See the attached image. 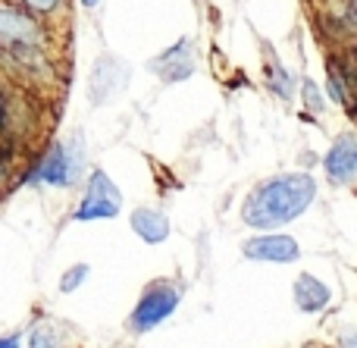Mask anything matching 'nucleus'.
Segmentation results:
<instances>
[{"label": "nucleus", "instance_id": "nucleus-12", "mask_svg": "<svg viewBox=\"0 0 357 348\" xmlns=\"http://www.w3.org/2000/svg\"><path fill=\"white\" fill-rule=\"evenodd\" d=\"M29 348H60V336L50 324H38L29 339Z\"/></svg>", "mask_w": 357, "mask_h": 348}, {"label": "nucleus", "instance_id": "nucleus-13", "mask_svg": "<svg viewBox=\"0 0 357 348\" xmlns=\"http://www.w3.org/2000/svg\"><path fill=\"white\" fill-rule=\"evenodd\" d=\"M85 276H88V264H75L73 270H66V276L60 280V292H75V289L85 282Z\"/></svg>", "mask_w": 357, "mask_h": 348}, {"label": "nucleus", "instance_id": "nucleus-3", "mask_svg": "<svg viewBox=\"0 0 357 348\" xmlns=\"http://www.w3.org/2000/svg\"><path fill=\"white\" fill-rule=\"evenodd\" d=\"M178 301H182V289L176 286L173 280H157L151 282L148 289H144L142 301L135 305V311H132V333H148L154 330L157 324H163V320L169 317V314L178 308Z\"/></svg>", "mask_w": 357, "mask_h": 348}, {"label": "nucleus", "instance_id": "nucleus-8", "mask_svg": "<svg viewBox=\"0 0 357 348\" xmlns=\"http://www.w3.org/2000/svg\"><path fill=\"white\" fill-rule=\"evenodd\" d=\"M191 41L188 38H182L178 44L173 47H167L157 60H151V69H154L157 75H160L163 82H182L188 79L191 73H195V56H191Z\"/></svg>", "mask_w": 357, "mask_h": 348}, {"label": "nucleus", "instance_id": "nucleus-9", "mask_svg": "<svg viewBox=\"0 0 357 348\" xmlns=\"http://www.w3.org/2000/svg\"><path fill=\"white\" fill-rule=\"evenodd\" d=\"M323 167H326V176L333 182H351L357 176V138L354 135H342L335 138V144L329 148L326 160H323Z\"/></svg>", "mask_w": 357, "mask_h": 348}, {"label": "nucleus", "instance_id": "nucleus-2", "mask_svg": "<svg viewBox=\"0 0 357 348\" xmlns=\"http://www.w3.org/2000/svg\"><path fill=\"white\" fill-rule=\"evenodd\" d=\"M85 169V151H82V135H75L69 144L54 142L47 154L38 160V167L25 176L29 186H50V188H69L82 179Z\"/></svg>", "mask_w": 357, "mask_h": 348}, {"label": "nucleus", "instance_id": "nucleus-11", "mask_svg": "<svg viewBox=\"0 0 357 348\" xmlns=\"http://www.w3.org/2000/svg\"><path fill=\"white\" fill-rule=\"evenodd\" d=\"M132 229L148 245H157L169 236V220L163 217L160 211H154V207H138V211L132 213Z\"/></svg>", "mask_w": 357, "mask_h": 348}, {"label": "nucleus", "instance_id": "nucleus-15", "mask_svg": "<svg viewBox=\"0 0 357 348\" xmlns=\"http://www.w3.org/2000/svg\"><path fill=\"white\" fill-rule=\"evenodd\" d=\"M304 98H307L310 110H323V98H320V91H317V85L310 79H304Z\"/></svg>", "mask_w": 357, "mask_h": 348}, {"label": "nucleus", "instance_id": "nucleus-6", "mask_svg": "<svg viewBox=\"0 0 357 348\" xmlns=\"http://www.w3.org/2000/svg\"><path fill=\"white\" fill-rule=\"evenodd\" d=\"M245 257L251 261H270V264H291L301 257V245L295 242L291 236H257V239H248L241 245Z\"/></svg>", "mask_w": 357, "mask_h": 348}, {"label": "nucleus", "instance_id": "nucleus-7", "mask_svg": "<svg viewBox=\"0 0 357 348\" xmlns=\"http://www.w3.org/2000/svg\"><path fill=\"white\" fill-rule=\"evenodd\" d=\"M129 85V69L119 66L113 56L94 63V75H91V100L94 104H107L113 94H119Z\"/></svg>", "mask_w": 357, "mask_h": 348}, {"label": "nucleus", "instance_id": "nucleus-17", "mask_svg": "<svg viewBox=\"0 0 357 348\" xmlns=\"http://www.w3.org/2000/svg\"><path fill=\"white\" fill-rule=\"evenodd\" d=\"M19 342H22V339H19V333H13V336H6L3 342H0V348H19Z\"/></svg>", "mask_w": 357, "mask_h": 348}, {"label": "nucleus", "instance_id": "nucleus-1", "mask_svg": "<svg viewBox=\"0 0 357 348\" xmlns=\"http://www.w3.org/2000/svg\"><path fill=\"white\" fill-rule=\"evenodd\" d=\"M317 198V182L307 173H289L266 179L248 195L241 217L254 229H273V226H285L289 220L301 217Z\"/></svg>", "mask_w": 357, "mask_h": 348}, {"label": "nucleus", "instance_id": "nucleus-4", "mask_svg": "<svg viewBox=\"0 0 357 348\" xmlns=\"http://www.w3.org/2000/svg\"><path fill=\"white\" fill-rule=\"evenodd\" d=\"M123 207V195L113 186V179L104 173V169H94L88 176L85 186V198L75 207V220H113Z\"/></svg>", "mask_w": 357, "mask_h": 348}, {"label": "nucleus", "instance_id": "nucleus-19", "mask_svg": "<svg viewBox=\"0 0 357 348\" xmlns=\"http://www.w3.org/2000/svg\"><path fill=\"white\" fill-rule=\"evenodd\" d=\"M82 3H85V6H98L100 0H82Z\"/></svg>", "mask_w": 357, "mask_h": 348}, {"label": "nucleus", "instance_id": "nucleus-5", "mask_svg": "<svg viewBox=\"0 0 357 348\" xmlns=\"http://www.w3.org/2000/svg\"><path fill=\"white\" fill-rule=\"evenodd\" d=\"M0 41L6 50H25V47H41L44 50V31L25 10L3 3L0 6Z\"/></svg>", "mask_w": 357, "mask_h": 348}, {"label": "nucleus", "instance_id": "nucleus-18", "mask_svg": "<svg viewBox=\"0 0 357 348\" xmlns=\"http://www.w3.org/2000/svg\"><path fill=\"white\" fill-rule=\"evenodd\" d=\"M342 348H357V333H348V336L342 339Z\"/></svg>", "mask_w": 357, "mask_h": 348}, {"label": "nucleus", "instance_id": "nucleus-10", "mask_svg": "<svg viewBox=\"0 0 357 348\" xmlns=\"http://www.w3.org/2000/svg\"><path fill=\"white\" fill-rule=\"evenodd\" d=\"M329 301H333V292H329V286L326 282H320L317 276L301 273L295 280V305L301 308L304 314L323 311V308H329Z\"/></svg>", "mask_w": 357, "mask_h": 348}, {"label": "nucleus", "instance_id": "nucleus-14", "mask_svg": "<svg viewBox=\"0 0 357 348\" xmlns=\"http://www.w3.org/2000/svg\"><path fill=\"white\" fill-rule=\"evenodd\" d=\"M270 85H273V91H279V98H285V100L291 98V82H289V75L282 73V66H276V69H273V79H270Z\"/></svg>", "mask_w": 357, "mask_h": 348}, {"label": "nucleus", "instance_id": "nucleus-16", "mask_svg": "<svg viewBox=\"0 0 357 348\" xmlns=\"http://www.w3.org/2000/svg\"><path fill=\"white\" fill-rule=\"evenodd\" d=\"M22 6H29V10H35V13H50L60 6V0H22Z\"/></svg>", "mask_w": 357, "mask_h": 348}]
</instances>
